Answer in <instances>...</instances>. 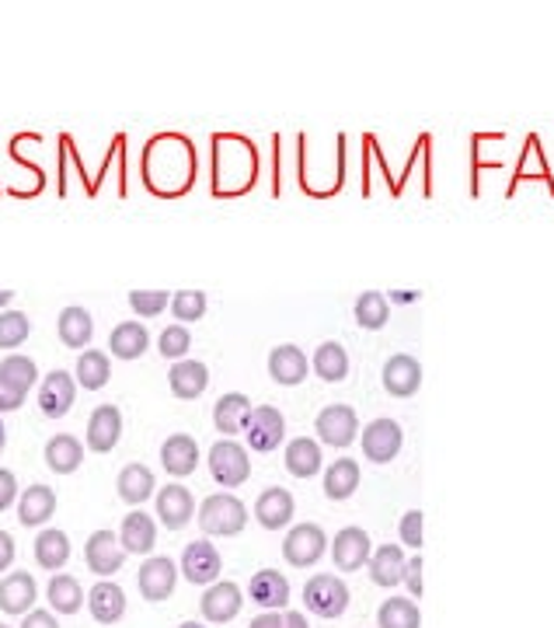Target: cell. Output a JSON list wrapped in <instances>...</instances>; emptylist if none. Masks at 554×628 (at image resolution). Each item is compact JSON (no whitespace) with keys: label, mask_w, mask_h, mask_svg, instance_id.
Returning a JSON list of instances; mask_svg holds the SVG:
<instances>
[{"label":"cell","mask_w":554,"mask_h":628,"mask_svg":"<svg viewBox=\"0 0 554 628\" xmlns=\"http://www.w3.org/2000/svg\"><path fill=\"white\" fill-rule=\"evenodd\" d=\"M150 350V332L140 322H119L109 336V353L115 360H140Z\"/></svg>","instance_id":"e575fe53"},{"label":"cell","mask_w":554,"mask_h":628,"mask_svg":"<svg viewBox=\"0 0 554 628\" xmlns=\"http://www.w3.org/2000/svg\"><path fill=\"white\" fill-rule=\"evenodd\" d=\"M161 465L167 475L185 478L199 468V443L189 434H172L161 443Z\"/></svg>","instance_id":"484cf974"},{"label":"cell","mask_w":554,"mask_h":628,"mask_svg":"<svg viewBox=\"0 0 554 628\" xmlns=\"http://www.w3.org/2000/svg\"><path fill=\"white\" fill-rule=\"evenodd\" d=\"M282 628H311V621L300 611H282Z\"/></svg>","instance_id":"9f6ffc18"},{"label":"cell","mask_w":554,"mask_h":628,"mask_svg":"<svg viewBox=\"0 0 554 628\" xmlns=\"http://www.w3.org/2000/svg\"><path fill=\"white\" fill-rule=\"evenodd\" d=\"M311 367H314V374L322 377V381H328V385L345 381V377H349V353H345V346L335 342V339L322 342V346L314 350Z\"/></svg>","instance_id":"8d00e7d4"},{"label":"cell","mask_w":554,"mask_h":628,"mask_svg":"<svg viewBox=\"0 0 554 628\" xmlns=\"http://www.w3.org/2000/svg\"><path fill=\"white\" fill-rule=\"evenodd\" d=\"M119 541L126 555H150L158 544V524L143 510H133V514L123 517V527H119Z\"/></svg>","instance_id":"83f0119b"},{"label":"cell","mask_w":554,"mask_h":628,"mask_svg":"<svg viewBox=\"0 0 554 628\" xmlns=\"http://www.w3.org/2000/svg\"><path fill=\"white\" fill-rule=\"evenodd\" d=\"M39 601V587L32 580V573H8L0 580V611L4 615H28L36 611Z\"/></svg>","instance_id":"cb8c5ba5"},{"label":"cell","mask_w":554,"mask_h":628,"mask_svg":"<svg viewBox=\"0 0 554 628\" xmlns=\"http://www.w3.org/2000/svg\"><path fill=\"white\" fill-rule=\"evenodd\" d=\"M88 607H91V618L98 625L123 621V615H126V590L119 583H112V580H98L88 590Z\"/></svg>","instance_id":"4316f807"},{"label":"cell","mask_w":554,"mask_h":628,"mask_svg":"<svg viewBox=\"0 0 554 628\" xmlns=\"http://www.w3.org/2000/svg\"><path fill=\"white\" fill-rule=\"evenodd\" d=\"M18 495H22V492H18V478H14V472H11V468H0V514H4V510H11Z\"/></svg>","instance_id":"681fc988"},{"label":"cell","mask_w":554,"mask_h":628,"mask_svg":"<svg viewBox=\"0 0 554 628\" xmlns=\"http://www.w3.org/2000/svg\"><path fill=\"white\" fill-rule=\"evenodd\" d=\"M178 628H206V625L203 621H181Z\"/></svg>","instance_id":"94428289"},{"label":"cell","mask_w":554,"mask_h":628,"mask_svg":"<svg viewBox=\"0 0 554 628\" xmlns=\"http://www.w3.org/2000/svg\"><path fill=\"white\" fill-rule=\"evenodd\" d=\"M74 377H77L80 388L102 391V388L112 381V360H109V353H102V350H84V353L77 356Z\"/></svg>","instance_id":"f35d334b"},{"label":"cell","mask_w":554,"mask_h":628,"mask_svg":"<svg viewBox=\"0 0 554 628\" xmlns=\"http://www.w3.org/2000/svg\"><path fill=\"white\" fill-rule=\"evenodd\" d=\"M360 461L352 457H335L331 465L325 468V495L331 503H342V500H352L360 489Z\"/></svg>","instance_id":"4dcf8cb0"},{"label":"cell","mask_w":554,"mask_h":628,"mask_svg":"<svg viewBox=\"0 0 554 628\" xmlns=\"http://www.w3.org/2000/svg\"><path fill=\"white\" fill-rule=\"evenodd\" d=\"M248 598L255 601L262 611H282L290 604V583L287 576L276 569H259L248 583Z\"/></svg>","instance_id":"d4e9b609"},{"label":"cell","mask_w":554,"mask_h":628,"mask_svg":"<svg viewBox=\"0 0 554 628\" xmlns=\"http://www.w3.org/2000/svg\"><path fill=\"white\" fill-rule=\"evenodd\" d=\"M28 332L32 322L25 311H0V350H18Z\"/></svg>","instance_id":"ee69618b"},{"label":"cell","mask_w":554,"mask_h":628,"mask_svg":"<svg viewBox=\"0 0 554 628\" xmlns=\"http://www.w3.org/2000/svg\"><path fill=\"white\" fill-rule=\"evenodd\" d=\"M369 555H374V541H369L363 527H342V531L331 538V558L335 566H339V573L366 569Z\"/></svg>","instance_id":"9a60e30c"},{"label":"cell","mask_w":554,"mask_h":628,"mask_svg":"<svg viewBox=\"0 0 554 628\" xmlns=\"http://www.w3.org/2000/svg\"><path fill=\"white\" fill-rule=\"evenodd\" d=\"M322 443H317L314 437H293L287 443V451H282V468H287L293 478H314L317 472H322Z\"/></svg>","instance_id":"f1b7e54d"},{"label":"cell","mask_w":554,"mask_h":628,"mask_svg":"<svg viewBox=\"0 0 554 628\" xmlns=\"http://www.w3.org/2000/svg\"><path fill=\"white\" fill-rule=\"evenodd\" d=\"M360 443H363L366 461H374V465H391L401 454V448H405V429H401L398 419L383 416V419H374L363 426Z\"/></svg>","instance_id":"ba28073f"},{"label":"cell","mask_w":554,"mask_h":628,"mask_svg":"<svg viewBox=\"0 0 554 628\" xmlns=\"http://www.w3.org/2000/svg\"><path fill=\"white\" fill-rule=\"evenodd\" d=\"M25 399H28L25 391H18L11 381H4V377H0V412H18V409L25 405Z\"/></svg>","instance_id":"816d5d0a"},{"label":"cell","mask_w":554,"mask_h":628,"mask_svg":"<svg viewBox=\"0 0 554 628\" xmlns=\"http://www.w3.org/2000/svg\"><path fill=\"white\" fill-rule=\"evenodd\" d=\"M192 350V336H189V325H167L164 332L158 336V353L164 356V360H185V353Z\"/></svg>","instance_id":"bcb514c9"},{"label":"cell","mask_w":554,"mask_h":628,"mask_svg":"<svg viewBox=\"0 0 554 628\" xmlns=\"http://www.w3.org/2000/svg\"><path fill=\"white\" fill-rule=\"evenodd\" d=\"M377 628H423V611L408 598H388L377 611Z\"/></svg>","instance_id":"b9f144b4"},{"label":"cell","mask_w":554,"mask_h":628,"mask_svg":"<svg viewBox=\"0 0 554 628\" xmlns=\"http://www.w3.org/2000/svg\"><path fill=\"white\" fill-rule=\"evenodd\" d=\"M248 448L259 454H273L282 440H287V419L276 405H255L251 409V419L244 426Z\"/></svg>","instance_id":"9c48e42d"},{"label":"cell","mask_w":554,"mask_h":628,"mask_svg":"<svg viewBox=\"0 0 554 628\" xmlns=\"http://www.w3.org/2000/svg\"><path fill=\"white\" fill-rule=\"evenodd\" d=\"M167 388H172L175 399L181 402H196L199 394L210 388V367L203 360H178L167 370Z\"/></svg>","instance_id":"d6986e66"},{"label":"cell","mask_w":554,"mask_h":628,"mask_svg":"<svg viewBox=\"0 0 554 628\" xmlns=\"http://www.w3.org/2000/svg\"><path fill=\"white\" fill-rule=\"evenodd\" d=\"M224 573V558L216 552V544H210L206 538L199 541H189L181 552V576L196 587H210L221 580Z\"/></svg>","instance_id":"8fae6325"},{"label":"cell","mask_w":554,"mask_h":628,"mask_svg":"<svg viewBox=\"0 0 554 628\" xmlns=\"http://www.w3.org/2000/svg\"><path fill=\"white\" fill-rule=\"evenodd\" d=\"M297 514V503H293V492L290 489H279V486H268L259 500H255V520L265 527V531H282Z\"/></svg>","instance_id":"ffe728a7"},{"label":"cell","mask_w":554,"mask_h":628,"mask_svg":"<svg viewBox=\"0 0 554 628\" xmlns=\"http://www.w3.org/2000/svg\"><path fill=\"white\" fill-rule=\"evenodd\" d=\"M210 301L203 290H178L172 293V314L178 318V325H189V322H199L206 314Z\"/></svg>","instance_id":"f6af8a7d"},{"label":"cell","mask_w":554,"mask_h":628,"mask_svg":"<svg viewBox=\"0 0 554 628\" xmlns=\"http://www.w3.org/2000/svg\"><path fill=\"white\" fill-rule=\"evenodd\" d=\"M22 628H60V621H56L53 611H28Z\"/></svg>","instance_id":"f5cc1de1"},{"label":"cell","mask_w":554,"mask_h":628,"mask_svg":"<svg viewBox=\"0 0 554 628\" xmlns=\"http://www.w3.org/2000/svg\"><path fill=\"white\" fill-rule=\"evenodd\" d=\"M0 628H11V625H4V621H0Z\"/></svg>","instance_id":"6125c7cd"},{"label":"cell","mask_w":554,"mask_h":628,"mask_svg":"<svg viewBox=\"0 0 554 628\" xmlns=\"http://www.w3.org/2000/svg\"><path fill=\"white\" fill-rule=\"evenodd\" d=\"M14 555H18V549H14V538L8 531H0V573H8L14 566Z\"/></svg>","instance_id":"db71d44e"},{"label":"cell","mask_w":554,"mask_h":628,"mask_svg":"<svg viewBox=\"0 0 554 628\" xmlns=\"http://www.w3.org/2000/svg\"><path fill=\"white\" fill-rule=\"evenodd\" d=\"M123 440V412L119 405H98L88 416V451L109 454Z\"/></svg>","instance_id":"ac0fdd59"},{"label":"cell","mask_w":554,"mask_h":628,"mask_svg":"<svg viewBox=\"0 0 554 628\" xmlns=\"http://www.w3.org/2000/svg\"><path fill=\"white\" fill-rule=\"evenodd\" d=\"M42 457H46V468H49V472L74 475V472L80 468V461H84V443H80L74 434H56V437H49Z\"/></svg>","instance_id":"836d02e7"},{"label":"cell","mask_w":554,"mask_h":628,"mask_svg":"<svg viewBox=\"0 0 554 628\" xmlns=\"http://www.w3.org/2000/svg\"><path fill=\"white\" fill-rule=\"evenodd\" d=\"M11 301H14V290H0V311H8Z\"/></svg>","instance_id":"680465c9"},{"label":"cell","mask_w":554,"mask_h":628,"mask_svg":"<svg viewBox=\"0 0 554 628\" xmlns=\"http://www.w3.org/2000/svg\"><path fill=\"white\" fill-rule=\"evenodd\" d=\"M199 175V154L196 143L175 134V129H164V134H154L143 143L140 154V178L150 196L158 200H181L189 196Z\"/></svg>","instance_id":"6da1fadb"},{"label":"cell","mask_w":554,"mask_h":628,"mask_svg":"<svg viewBox=\"0 0 554 628\" xmlns=\"http://www.w3.org/2000/svg\"><path fill=\"white\" fill-rule=\"evenodd\" d=\"M46 598H49V607H53L56 615H77V611L88 604V593H84V587L74 580L71 573H56L46 587Z\"/></svg>","instance_id":"d590c367"},{"label":"cell","mask_w":554,"mask_h":628,"mask_svg":"<svg viewBox=\"0 0 554 628\" xmlns=\"http://www.w3.org/2000/svg\"><path fill=\"white\" fill-rule=\"evenodd\" d=\"M56 336H60V342L66 346V350H84V346H88L91 336H95L91 311L80 307V304L63 307L60 318H56Z\"/></svg>","instance_id":"f546056e"},{"label":"cell","mask_w":554,"mask_h":628,"mask_svg":"<svg viewBox=\"0 0 554 628\" xmlns=\"http://www.w3.org/2000/svg\"><path fill=\"white\" fill-rule=\"evenodd\" d=\"M423 569H426V562H423V555H412L408 558V566H405V587H408V593L412 598H423Z\"/></svg>","instance_id":"f907efd6"},{"label":"cell","mask_w":554,"mask_h":628,"mask_svg":"<svg viewBox=\"0 0 554 628\" xmlns=\"http://www.w3.org/2000/svg\"><path fill=\"white\" fill-rule=\"evenodd\" d=\"M77 399V377L71 370H49L39 388V409L46 419H63L74 409Z\"/></svg>","instance_id":"2e32d148"},{"label":"cell","mask_w":554,"mask_h":628,"mask_svg":"<svg viewBox=\"0 0 554 628\" xmlns=\"http://www.w3.org/2000/svg\"><path fill=\"white\" fill-rule=\"evenodd\" d=\"M380 385L391 399H412L423 388V363L412 353H394L380 370Z\"/></svg>","instance_id":"5bb4252c"},{"label":"cell","mask_w":554,"mask_h":628,"mask_svg":"<svg viewBox=\"0 0 554 628\" xmlns=\"http://www.w3.org/2000/svg\"><path fill=\"white\" fill-rule=\"evenodd\" d=\"M4 448H8V426L0 419V454H4Z\"/></svg>","instance_id":"91938a15"},{"label":"cell","mask_w":554,"mask_h":628,"mask_svg":"<svg viewBox=\"0 0 554 628\" xmlns=\"http://www.w3.org/2000/svg\"><path fill=\"white\" fill-rule=\"evenodd\" d=\"M352 314H356L360 328H366V332H380V328L391 322V301L377 290H366V293L356 297V307H352Z\"/></svg>","instance_id":"ab89813d"},{"label":"cell","mask_w":554,"mask_h":628,"mask_svg":"<svg viewBox=\"0 0 554 628\" xmlns=\"http://www.w3.org/2000/svg\"><path fill=\"white\" fill-rule=\"evenodd\" d=\"M129 307H133L137 318H158L164 307H172V293H164V290H133Z\"/></svg>","instance_id":"7dc6e473"},{"label":"cell","mask_w":554,"mask_h":628,"mask_svg":"<svg viewBox=\"0 0 554 628\" xmlns=\"http://www.w3.org/2000/svg\"><path fill=\"white\" fill-rule=\"evenodd\" d=\"M405 566H408V558H405V549H401V544H377V552L366 562L369 580H374V587H383V590L405 583Z\"/></svg>","instance_id":"7402d4cb"},{"label":"cell","mask_w":554,"mask_h":628,"mask_svg":"<svg viewBox=\"0 0 554 628\" xmlns=\"http://www.w3.org/2000/svg\"><path fill=\"white\" fill-rule=\"evenodd\" d=\"M137 587H140V598L150 604H161L175 593L178 587V566L175 558L167 555H147L143 566L137 573Z\"/></svg>","instance_id":"30bf717a"},{"label":"cell","mask_w":554,"mask_h":628,"mask_svg":"<svg viewBox=\"0 0 554 628\" xmlns=\"http://www.w3.org/2000/svg\"><path fill=\"white\" fill-rule=\"evenodd\" d=\"M196 520L203 527V535H210V538H234L244 531L248 506L234 492H213L203 500V506H199Z\"/></svg>","instance_id":"3957f363"},{"label":"cell","mask_w":554,"mask_h":628,"mask_svg":"<svg viewBox=\"0 0 554 628\" xmlns=\"http://www.w3.org/2000/svg\"><path fill=\"white\" fill-rule=\"evenodd\" d=\"M314 434H317V440L325 443V448L342 451V448H349L352 440H360L363 426H360L356 409L345 405V402H335V405H325L322 412H317Z\"/></svg>","instance_id":"8992f818"},{"label":"cell","mask_w":554,"mask_h":628,"mask_svg":"<svg viewBox=\"0 0 554 628\" xmlns=\"http://www.w3.org/2000/svg\"><path fill=\"white\" fill-rule=\"evenodd\" d=\"M210 475L221 489H238L251 478V457L238 440H216L210 448Z\"/></svg>","instance_id":"52a82bcc"},{"label":"cell","mask_w":554,"mask_h":628,"mask_svg":"<svg viewBox=\"0 0 554 628\" xmlns=\"http://www.w3.org/2000/svg\"><path fill=\"white\" fill-rule=\"evenodd\" d=\"M328 549H331V541L325 535V527H317L311 520L293 524V531L282 538V558H287L293 569H314Z\"/></svg>","instance_id":"5b68a950"},{"label":"cell","mask_w":554,"mask_h":628,"mask_svg":"<svg viewBox=\"0 0 554 628\" xmlns=\"http://www.w3.org/2000/svg\"><path fill=\"white\" fill-rule=\"evenodd\" d=\"M251 399L248 394H241V391H227V394H221L216 399V405H213V426H216V434H224V437H238V434H244V426H248V419H251Z\"/></svg>","instance_id":"603a6c76"},{"label":"cell","mask_w":554,"mask_h":628,"mask_svg":"<svg viewBox=\"0 0 554 628\" xmlns=\"http://www.w3.org/2000/svg\"><path fill=\"white\" fill-rule=\"evenodd\" d=\"M541 178L551 186L554 192V178H551V168H547V161H544V151H541V137H527V147H524V154H519V164H516V172H513V186L509 192L519 186V181H527V178Z\"/></svg>","instance_id":"60d3db41"},{"label":"cell","mask_w":554,"mask_h":628,"mask_svg":"<svg viewBox=\"0 0 554 628\" xmlns=\"http://www.w3.org/2000/svg\"><path fill=\"white\" fill-rule=\"evenodd\" d=\"M262 175L259 147L241 134L210 137V192L213 200H238L255 189Z\"/></svg>","instance_id":"7a4b0ae2"},{"label":"cell","mask_w":554,"mask_h":628,"mask_svg":"<svg viewBox=\"0 0 554 628\" xmlns=\"http://www.w3.org/2000/svg\"><path fill=\"white\" fill-rule=\"evenodd\" d=\"M84 562H88V569L98 576V580H109L123 569L126 562V549L115 531H95L84 544Z\"/></svg>","instance_id":"4fadbf2b"},{"label":"cell","mask_w":554,"mask_h":628,"mask_svg":"<svg viewBox=\"0 0 554 628\" xmlns=\"http://www.w3.org/2000/svg\"><path fill=\"white\" fill-rule=\"evenodd\" d=\"M241 607H244V593L238 583H230V580L210 583L203 598H199V615H203V621H210V625L234 621L241 615Z\"/></svg>","instance_id":"7c38bea8"},{"label":"cell","mask_w":554,"mask_h":628,"mask_svg":"<svg viewBox=\"0 0 554 628\" xmlns=\"http://www.w3.org/2000/svg\"><path fill=\"white\" fill-rule=\"evenodd\" d=\"M388 301H394V304H412V301H418V293H415V290H391Z\"/></svg>","instance_id":"6f0895ef"},{"label":"cell","mask_w":554,"mask_h":628,"mask_svg":"<svg viewBox=\"0 0 554 628\" xmlns=\"http://www.w3.org/2000/svg\"><path fill=\"white\" fill-rule=\"evenodd\" d=\"M0 377H4V381H11L18 391L28 394L32 388H36V381H39V367H36V360H32V356L11 353V356L0 360Z\"/></svg>","instance_id":"7bdbcfd3"},{"label":"cell","mask_w":554,"mask_h":628,"mask_svg":"<svg viewBox=\"0 0 554 628\" xmlns=\"http://www.w3.org/2000/svg\"><path fill=\"white\" fill-rule=\"evenodd\" d=\"M56 514V492L49 486H28L18 495V524L22 527H42L49 517Z\"/></svg>","instance_id":"1f68e13d"},{"label":"cell","mask_w":554,"mask_h":628,"mask_svg":"<svg viewBox=\"0 0 554 628\" xmlns=\"http://www.w3.org/2000/svg\"><path fill=\"white\" fill-rule=\"evenodd\" d=\"M311 374V360L304 356V350L293 342H282L276 346L273 353H268V377H273L276 385L282 388H297L304 385Z\"/></svg>","instance_id":"e0dca14e"},{"label":"cell","mask_w":554,"mask_h":628,"mask_svg":"<svg viewBox=\"0 0 554 628\" xmlns=\"http://www.w3.org/2000/svg\"><path fill=\"white\" fill-rule=\"evenodd\" d=\"M349 583L342 580V576H331V573H314L311 580L304 583V607L311 611V615L317 618H342L349 611Z\"/></svg>","instance_id":"277c9868"},{"label":"cell","mask_w":554,"mask_h":628,"mask_svg":"<svg viewBox=\"0 0 554 628\" xmlns=\"http://www.w3.org/2000/svg\"><path fill=\"white\" fill-rule=\"evenodd\" d=\"M115 489H119V500H123V503L140 506V503L150 500V495H154L158 478H154V472H150L147 465L133 461V465H126V468L119 472V478H115Z\"/></svg>","instance_id":"d6a6232c"},{"label":"cell","mask_w":554,"mask_h":628,"mask_svg":"<svg viewBox=\"0 0 554 628\" xmlns=\"http://www.w3.org/2000/svg\"><path fill=\"white\" fill-rule=\"evenodd\" d=\"M192 517H196V500H192L189 489L178 486V482L158 489V520L167 527V531H181Z\"/></svg>","instance_id":"44dd1931"},{"label":"cell","mask_w":554,"mask_h":628,"mask_svg":"<svg viewBox=\"0 0 554 628\" xmlns=\"http://www.w3.org/2000/svg\"><path fill=\"white\" fill-rule=\"evenodd\" d=\"M398 535H401V544H408V549H423L426 544V514L423 510H408L405 517L398 524Z\"/></svg>","instance_id":"c3c4849f"},{"label":"cell","mask_w":554,"mask_h":628,"mask_svg":"<svg viewBox=\"0 0 554 628\" xmlns=\"http://www.w3.org/2000/svg\"><path fill=\"white\" fill-rule=\"evenodd\" d=\"M36 562L46 573H60L66 562H71V538H66L60 527H46L36 538Z\"/></svg>","instance_id":"74e56055"},{"label":"cell","mask_w":554,"mask_h":628,"mask_svg":"<svg viewBox=\"0 0 554 628\" xmlns=\"http://www.w3.org/2000/svg\"><path fill=\"white\" fill-rule=\"evenodd\" d=\"M248 628H282V611H262L259 618H251Z\"/></svg>","instance_id":"11a10c76"}]
</instances>
